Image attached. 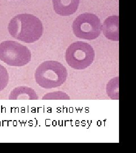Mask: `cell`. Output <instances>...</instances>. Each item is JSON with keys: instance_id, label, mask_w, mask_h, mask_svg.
Returning a JSON list of instances; mask_svg holds the SVG:
<instances>
[{"instance_id": "52a82bcc", "label": "cell", "mask_w": 136, "mask_h": 153, "mask_svg": "<svg viewBox=\"0 0 136 153\" xmlns=\"http://www.w3.org/2000/svg\"><path fill=\"white\" fill-rule=\"evenodd\" d=\"M54 10L61 16H69L76 12L80 0H52Z\"/></svg>"}, {"instance_id": "5b68a950", "label": "cell", "mask_w": 136, "mask_h": 153, "mask_svg": "<svg viewBox=\"0 0 136 153\" xmlns=\"http://www.w3.org/2000/svg\"><path fill=\"white\" fill-rule=\"evenodd\" d=\"M72 28L77 38L90 40L99 36L102 31V24L95 14L85 13L77 17L73 23Z\"/></svg>"}, {"instance_id": "9c48e42d", "label": "cell", "mask_w": 136, "mask_h": 153, "mask_svg": "<svg viewBox=\"0 0 136 153\" xmlns=\"http://www.w3.org/2000/svg\"><path fill=\"white\" fill-rule=\"evenodd\" d=\"M43 100H69L70 97L65 93L56 91L49 93L44 95Z\"/></svg>"}, {"instance_id": "3957f363", "label": "cell", "mask_w": 136, "mask_h": 153, "mask_svg": "<svg viewBox=\"0 0 136 153\" xmlns=\"http://www.w3.org/2000/svg\"><path fill=\"white\" fill-rule=\"evenodd\" d=\"M94 59L95 52L92 46L85 42L73 43L66 51V61L74 69H86L93 64Z\"/></svg>"}, {"instance_id": "6da1fadb", "label": "cell", "mask_w": 136, "mask_h": 153, "mask_svg": "<svg viewBox=\"0 0 136 153\" xmlns=\"http://www.w3.org/2000/svg\"><path fill=\"white\" fill-rule=\"evenodd\" d=\"M8 31L16 40L32 43L42 36L43 26L36 16L30 14H21L11 19L8 25Z\"/></svg>"}, {"instance_id": "30bf717a", "label": "cell", "mask_w": 136, "mask_h": 153, "mask_svg": "<svg viewBox=\"0 0 136 153\" xmlns=\"http://www.w3.org/2000/svg\"><path fill=\"white\" fill-rule=\"evenodd\" d=\"M9 73L5 68L0 64V91L4 90L9 83Z\"/></svg>"}, {"instance_id": "ba28073f", "label": "cell", "mask_w": 136, "mask_h": 153, "mask_svg": "<svg viewBox=\"0 0 136 153\" xmlns=\"http://www.w3.org/2000/svg\"><path fill=\"white\" fill-rule=\"evenodd\" d=\"M38 96L32 88L19 87L11 91L9 99L10 100H38Z\"/></svg>"}, {"instance_id": "277c9868", "label": "cell", "mask_w": 136, "mask_h": 153, "mask_svg": "<svg viewBox=\"0 0 136 153\" xmlns=\"http://www.w3.org/2000/svg\"><path fill=\"white\" fill-rule=\"evenodd\" d=\"M31 59V53L26 46L15 41L0 43V60L11 66H23Z\"/></svg>"}, {"instance_id": "8992f818", "label": "cell", "mask_w": 136, "mask_h": 153, "mask_svg": "<svg viewBox=\"0 0 136 153\" xmlns=\"http://www.w3.org/2000/svg\"><path fill=\"white\" fill-rule=\"evenodd\" d=\"M119 17L112 16L108 17L103 22L102 26L104 35L112 41H119Z\"/></svg>"}, {"instance_id": "7a4b0ae2", "label": "cell", "mask_w": 136, "mask_h": 153, "mask_svg": "<svg viewBox=\"0 0 136 153\" xmlns=\"http://www.w3.org/2000/svg\"><path fill=\"white\" fill-rule=\"evenodd\" d=\"M68 77L64 66L56 61H46L39 65L35 73V81L44 88H59Z\"/></svg>"}]
</instances>
